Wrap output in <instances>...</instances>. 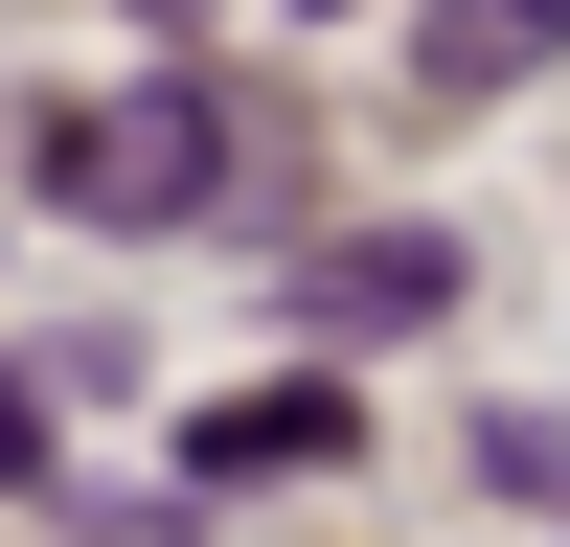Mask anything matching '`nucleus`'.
<instances>
[{
    "instance_id": "423d86ee",
    "label": "nucleus",
    "mask_w": 570,
    "mask_h": 547,
    "mask_svg": "<svg viewBox=\"0 0 570 547\" xmlns=\"http://www.w3.org/2000/svg\"><path fill=\"white\" fill-rule=\"evenodd\" d=\"M160 23H183V0H160Z\"/></svg>"
},
{
    "instance_id": "20e7f679",
    "label": "nucleus",
    "mask_w": 570,
    "mask_h": 547,
    "mask_svg": "<svg viewBox=\"0 0 570 547\" xmlns=\"http://www.w3.org/2000/svg\"><path fill=\"white\" fill-rule=\"evenodd\" d=\"M274 456H343V388H252V410H206V479H274Z\"/></svg>"
},
{
    "instance_id": "7ed1b4c3",
    "label": "nucleus",
    "mask_w": 570,
    "mask_h": 547,
    "mask_svg": "<svg viewBox=\"0 0 570 547\" xmlns=\"http://www.w3.org/2000/svg\"><path fill=\"white\" fill-rule=\"evenodd\" d=\"M548 46H570V0H434V23H411V69H434V91H525Z\"/></svg>"
},
{
    "instance_id": "f257e3e1",
    "label": "nucleus",
    "mask_w": 570,
    "mask_h": 547,
    "mask_svg": "<svg viewBox=\"0 0 570 547\" xmlns=\"http://www.w3.org/2000/svg\"><path fill=\"white\" fill-rule=\"evenodd\" d=\"M228 182H252V115H228L206 69H160V91H91V115H46V206H91V228H206Z\"/></svg>"
},
{
    "instance_id": "f03ea898",
    "label": "nucleus",
    "mask_w": 570,
    "mask_h": 547,
    "mask_svg": "<svg viewBox=\"0 0 570 547\" xmlns=\"http://www.w3.org/2000/svg\"><path fill=\"white\" fill-rule=\"evenodd\" d=\"M434 297H456L434 228H343V251H297V319H320V342H389V319H434Z\"/></svg>"
},
{
    "instance_id": "39448f33",
    "label": "nucleus",
    "mask_w": 570,
    "mask_h": 547,
    "mask_svg": "<svg viewBox=\"0 0 570 547\" xmlns=\"http://www.w3.org/2000/svg\"><path fill=\"white\" fill-rule=\"evenodd\" d=\"M0 479H46V365H0Z\"/></svg>"
}]
</instances>
